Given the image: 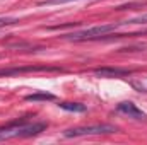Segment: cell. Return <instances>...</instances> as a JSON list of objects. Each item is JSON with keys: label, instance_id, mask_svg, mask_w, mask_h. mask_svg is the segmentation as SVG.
<instances>
[{"label": "cell", "instance_id": "cell-3", "mask_svg": "<svg viewBox=\"0 0 147 145\" xmlns=\"http://www.w3.org/2000/svg\"><path fill=\"white\" fill-rule=\"evenodd\" d=\"M110 133H116V126L106 125V123L75 126V128H69V130L63 132V135L67 138H72V137H86V135H110Z\"/></svg>", "mask_w": 147, "mask_h": 145}, {"label": "cell", "instance_id": "cell-4", "mask_svg": "<svg viewBox=\"0 0 147 145\" xmlns=\"http://www.w3.org/2000/svg\"><path fill=\"white\" fill-rule=\"evenodd\" d=\"M118 113H121V114H125V116H128V118H134V119H139V121H142V119H147V114L144 111H140V109L137 108L134 103H130V101H123V103H120L118 106Z\"/></svg>", "mask_w": 147, "mask_h": 145}, {"label": "cell", "instance_id": "cell-6", "mask_svg": "<svg viewBox=\"0 0 147 145\" xmlns=\"http://www.w3.org/2000/svg\"><path fill=\"white\" fill-rule=\"evenodd\" d=\"M94 73L99 75V77H123V75L132 73V70H127V68H116V67H103V68H96Z\"/></svg>", "mask_w": 147, "mask_h": 145}, {"label": "cell", "instance_id": "cell-9", "mask_svg": "<svg viewBox=\"0 0 147 145\" xmlns=\"http://www.w3.org/2000/svg\"><path fill=\"white\" fill-rule=\"evenodd\" d=\"M121 24H147V14L146 15L134 17V19H128V21H123Z\"/></svg>", "mask_w": 147, "mask_h": 145}, {"label": "cell", "instance_id": "cell-5", "mask_svg": "<svg viewBox=\"0 0 147 145\" xmlns=\"http://www.w3.org/2000/svg\"><path fill=\"white\" fill-rule=\"evenodd\" d=\"M60 68L57 67H16V68H0L2 77H10V75H17V73L24 72H58Z\"/></svg>", "mask_w": 147, "mask_h": 145}, {"label": "cell", "instance_id": "cell-1", "mask_svg": "<svg viewBox=\"0 0 147 145\" xmlns=\"http://www.w3.org/2000/svg\"><path fill=\"white\" fill-rule=\"evenodd\" d=\"M46 128V123H24V121H17V123H10L7 126H0V142L9 140V138H26V137H33L41 133Z\"/></svg>", "mask_w": 147, "mask_h": 145}, {"label": "cell", "instance_id": "cell-10", "mask_svg": "<svg viewBox=\"0 0 147 145\" xmlns=\"http://www.w3.org/2000/svg\"><path fill=\"white\" fill-rule=\"evenodd\" d=\"M17 22H19V19H16V17H0V28L12 26V24H17Z\"/></svg>", "mask_w": 147, "mask_h": 145}, {"label": "cell", "instance_id": "cell-11", "mask_svg": "<svg viewBox=\"0 0 147 145\" xmlns=\"http://www.w3.org/2000/svg\"><path fill=\"white\" fill-rule=\"evenodd\" d=\"M67 2H74V0H43L39 2V5H55V3H67Z\"/></svg>", "mask_w": 147, "mask_h": 145}, {"label": "cell", "instance_id": "cell-7", "mask_svg": "<svg viewBox=\"0 0 147 145\" xmlns=\"http://www.w3.org/2000/svg\"><path fill=\"white\" fill-rule=\"evenodd\" d=\"M58 106L62 109H65V111H70V113H84L86 111V106L80 104V103H67V101H63Z\"/></svg>", "mask_w": 147, "mask_h": 145}, {"label": "cell", "instance_id": "cell-2", "mask_svg": "<svg viewBox=\"0 0 147 145\" xmlns=\"http://www.w3.org/2000/svg\"><path fill=\"white\" fill-rule=\"evenodd\" d=\"M118 26H121V22L118 24H103V26H94V28H89V29H84V31H79V33H70V34H65V39H70V41H87V39H98V38H103L106 34H110L111 31H115Z\"/></svg>", "mask_w": 147, "mask_h": 145}, {"label": "cell", "instance_id": "cell-8", "mask_svg": "<svg viewBox=\"0 0 147 145\" xmlns=\"http://www.w3.org/2000/svg\"><path fill=\"white\" fill-rule=\"evenodd\" d=\"M26 99L28 101H53L55 99V96L53 94H48V92H36V94H29V96H26Z\"/></svg>", "mask_w": 147, "mask_h": 145}]
</instances>
